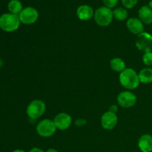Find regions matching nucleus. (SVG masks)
Segmentation results:
<instances>
[{
	"mask_svg": "<svg viewBox=\"0 0 152 152\" xmlns=\"http://www.w3.org/2000/svg\"><path fill=\"white\" fill-rule=\"evenodd\" d=\"M119 80L121 86L128 90L137 88L140 84L139 74L133 68H126L120 74Z\"/></svg>",
	"mask_w": 152,
	"mask_h": 152,
	"instance_id": "nucleus-1",
	"label": "nucleus"
},
{
	"mask_svg": "<svg viewBox=\"0 0 152 152\" xmlns=\"http://www.w3.org/2000/svg\"><path fill=\"white\" fill-rule=\"evenodd\" d=\"M21 22L18 15L10 13H4L0 16V28L6 32H13L19 28Z\"/></svg>",
	"mask_w": 152,
	"mask_h": 152,
	"instance_id": "nucleus-2",
	"label": "nucleus"
},
{
	"mask_svg": "<svg viewBox=\"0 0 152 152\" xmlns=\"http://www.w3.org/2000/svg\"><path fill=\"white\" fill-rule=\"evenodd\" d=\"M94 20L98 25L101 27H106L111 25L114 19L113 10L108 7L102 6L98 7L94 11Z\"/></svg>",
	"mask_w": 152,
	"mask_h": 152,
	"instance_id": "nucleus-3",
	"label": "nucleus"
},
{
	"mask_svg": "<svg viewBox=\"0 0 152 152\" xmlns=\"http://www.w3.org/2000/svg\"><path fill=\"white\" fill-rule=\"evenodd\" d=\"M46 105L41 99H34L31 101L26 108V113L28 117L32 120H37L45 114Z\"/></svg>",
	"mask_w": 152,
	"mask_h": 152,
	"instance_id": "nucleus-4",
	"label": "nucleus"
},
{
	"mask_svg": "<svg viewBox=\"0 0 152 152\" xmlns=\"http://www.w3.org/2000/svg\"><path fill=\"white\" fill-rule=\"evenodd\" d=\"M36 129L37 134L40 137L48 138L53 136L57 129L55 126L53 120L50 119H44L39 122Z\"/></svg>",
	"mask_w": 152,
	"mask_h": 152,
	"instance_id": "nucleus-5",
	"label": "nucleus"
},
{
	"mask_svg": "<svg viewBox=\"0 0 152 152\" xmlns=\"http://www.w3.org/2000/svg\"><path fill=\"white\" fill-rule=\"evenodd\" d=\"M39 12L35 7H26L19 14V20L24 25H33L39 19Z\"/></svg>",
	"mask_w": 152,
	"mask_h": 152,
	"instance_id": "nucleus-6",
	"label": "nucleus"
},
{
	"mask_svg": "<svg viewBox=\"0 0 152 152\" xmlns=\"http://www.w3.org/2000/svg\"><path fill=\"white\" fill-rule=\"evenodd\" d=\"M135 45L140 51L146 53L152 50V35L149 33L142 32L137 36Z\"/></svg>",
	"mask_w": 152,
	"mask_h": 152,
	"instance_id": "nucleus-7",
	"label": "nucleus"
},
{
	"mask_svg": "<svg viewBox=\"0 0 152 152\" xmlns=\"http://www.w3.org/2000/svg\"><path fill=\"white\" fill-rule=\"evenodd\" d=\"M117 102L122 108H132L136 104L137 96L130 91H122L117 96Z\"/></svg>",
	"mask_w": 152,
	"mask_h": 152,
	"instance_id": "nucleus-8",
	"label": "nucleus"
},
{
	"mask_svg": "<svg viewBox=\"0 0 152 152\" xmlns=\"http://www.w3.org/2000/svg\"><path fill=\"white\" fill-rule=\"evenodd\" d=\"M118 123V117L116 113L108 111L104 113L101 117V125L105 130H112Z\"/></svg>",
	"mask_w": 152,
	"mask_h": 152,
	"instance_id": "nucleus-9",
	"label": "nucleus"
},
{
	"mask_svg": "<svg viewBox=\"0 0 152 152\" xmlns=\"http://www.w3.org/2000/svg\"><path fill=\"white\" fill-rule=\"evenodd\" d=\"M53 122L56 129L61 131L67 130L72 123V118L71 115L65 112H61L56 114L53 119Z\"/></svg>",
	"mask_w": 152,
	"mask_h": 152,
	"instance_id": "nucleus-10",
	"label": "nucleus"
},
{
	"mask_svg": "<svg viewBox=\"0 0 152 152\" xmlns=\"http://www.w3.org/2000/svg\"><path fill=\"white\" fill-rule=\"evenodd\" d=\"M128 30L135 35H139L144 32V24L139 18L132 17L128 19L126 22Z\"/></svg>",
	"mask_w": 152,
	"mask_h": 152,
	"instance_id": "nucleus-11",
	"label": "nucleus"
},
{
	"mask_svg": "<svg viewBox=\"0 0 152 152\" xmlns=\"http://www.w3.org/2000/svg\"><path fill=\"white\" fill-rule=\"evenodd\" d=\"M94 9L88 4H82L77 10V16L82 21H88L94 17Z\"/></svg>",
	"mask_w": 152,
	"mask_h": 152,
	"instance_id": "nucleus-12",
	"label": "nucleus"
},
{
	"mask_svg": "<svg viewBox=\"0 0 152 152\" xmlns=\"http://www.w3.org/2000/svg\"><path fill=\"white\" fill-rule=\"evenodd\" d=\"M138 148L142 152H152V136L145 134L140 136L138 140Z\"/></svg>",
	"mask_w": 152,
	"mask_h": 152,
	"instance_id": "nucleus-13",
	"label": "nucleus"
},
{
	"mask_svg": "<svg viewBox=\"0 0 152 152\" xmlns=\"http://www.w3.org/2000/svg\"><path fill=\"white\" fill-rule=\"evenodd\" d=\"M139 19L145 25L152 24V10L148 5H143L138 10Z\"/></svg>",
	"mask_w": 152,
	"mask_h": 152,
	"instance_id": "nucleus-14",
	"label": "nucleus"
},
{
	"mask_svg": "<svg viewBox=\"0 0 152 152\" xmlns=\"http://www.w3.org/2000/svg\"><path fill=\"white\" fill-rule=\"evenodd\" d=\"M110 66L111 68L115 72L121 73L124 71L126 68V62L124 60L119 57L113 58L111 61H110Z\"/></svg>",
	"mask_w": 152,
	"mask_h": 152,
	"instance_id": "nucleus-15",
	"label": "nucleus"
},
{
	"mask_svg": "<svg viewBox=\"0 0 152 152\" xmlns=\"http://www.w3.org/2000/svg\"><path fill=\"white\" fill-rule=\"evenodd\" d=\"M139 78L140 83L150 84L152 83V68H145L140 71Z\"/></svg>",
	"mask_w": 152,
	"mask_h": 152,
	"instance_id": "nucleus-16",
	"label": "nucleus"
},
{
	"mask_svg": "<svg viewBox=\"0 0 152 152\" xmlns=\"http://www.w3.org/2000/svg\"><path fill=\"white\" fill-rule=\"evenodd\" d=\"M7 8L10 13L19 16L21 11L23 10V6L19 0H10L7 4Z\"/></svg>",
	"mask_w": 152,
	"mask_h": 152,
	"instance_id": "nucleus-17",
	"label": "nucleus"
},
{
	"mask_svg": "<svg viewBox=\"0 0 152 152\" xmlns=\"http://www.w3.org/2000/svg\"><path fill=\"white\" fill-rule=\"evenodd\" d=\"M113 14H114V18H115L118 21H124L126 20L129 16L126 8L124 7H117L113 10Z\"/></svg>",
	"mask_w": 152,
	"mask_h": 152,
	"instance_id": "nucleus-18",
	"label": "nucleus"
},
{
	"mask_svg": "<svg viewBox=\"0 0 152 152\" xmlns=\"http://www.w3.org/2000/svg\"><path fill=\"white\" fill-rule=\"evenodd\" d=\"M142 62L147 66L152 65V51L144 53L142 55Z\"/></svg>",
	"mask_w": 152,
	"mask_h": 152,
	"instance_id": "nucleus-19",
	"label": "nucleus"
},
{
	"mask_svg": "<svg viewBox=\"0 0 152 152\" xmlns=\"http://www.w3.org/2000/svg\"><path fill=\"white\" fill-rule=\"evenodd\" d=\"M121 1L125 8L132 9L137 5L138 0H121Z\"/></svg>",
	"mask_w": 152,
	"mask_h": 152,
	"instance_id": "nucleus-20",
	"label": "nucleus"
},
{
	"mask_svg": "<svg viewBox=\"0 0 152 152\" xmlns=\"http://www.w3.org/2000/svg\"><path fill=\"white\" fill-rule=\"evenodd\" d=\"M119 0H102L104 6L110 9L114 8L118 4Z\"/></svg>",
	"mask_w": 152,
	"mask_h": 152,
	"instance_id": "nucleus-21",
	"label": "nucleus"
},
{
	"mask_svg": "<svg viewBox=\"0 0 152 152\" xmlns=\"http://www.w3.org/2000/svg\"><path fill=\"white\" fill-rule=\"evenodd\" d=\"M29 152H45V151H43L42 149H41V148H39L34 147V148H31V149L29 151Z\"/></svg>",
	"mask_w": 152,
	"mask_h": 152,
	"instance_id": "nucleus-22",
	"label": "nucleus"
},
{
	"mask_svg": "<svg viewBox=\"0 0 152 152\" xmlns=\"http://www.w3.org/2000/svg\"><path fill=\"white\" fill-rule=\"evenodd\" d=\"M110 111H111V112H114V113H117V111H118V108H117V105H111V107H110V109H109Z\"/></svg>",
	"mask_w": 152,
	"mask_h": 152,
	"instance_id": "nucleus-23",
	"label": "nucleus"
},
{
	"mask_svg": "<svg viewBox=\"0 0 152 152\" xmlns=\"http://www.w3.org/2000/svg\"><path fill=\"white\" fill-rule=\"evenodd\" d=\"M45 152H59V151H58L56 149H55V148H48V149Z\"/></svg>",
	"mask_w": 152,
	"mask_h": 152,
	"instance_id": "nucleus-24",
	"label": "nucleus"
},
{
	"mask_svg": "<svg viewBox=\"0 0 152 152\" xmlns=\"http://www.w3.org/2000/svg\"><path fill=\"white\" fill-rule=\"evenodd\" d=\"M12 152H26L25 151H24V150H22V149H16V150H14Z\"/></svg>",
	"mask_w": 152,
	"mask_h": 152,
	"instance_id": "nucleus-25",
	"label": "nucleus"
},
{
	"mask_svg": "<svg viewBox=\"0 0 152 152\" xmlns=\"http://www.w3.org/2000/svg\"><path fill=\"white\" fill-rule=\"evenodd\" d=\"M148 6H149L150 8L152 10V0H151V1H149V3H148Z\"/></svg>",
	"mask_w": 152,
	"mask_h": 152,
	"instance_id": "nucleus-26",
	"label": "nucleus"
},
{
	"mask_svg": "<svg viewBox=\"0 0 152 152\" xmlns=\"http://www.w3.org/2000/svg\"><path fill=\"white\" fill-rule=\"evenodd\" d=\"M3 65V62L1 59H0V67H1Z\"/></svg>",
	"mask_w": 152,
	"mask_h": 152,
	"instance_id": "nucleus-27",
	"label": "nucleus"
}]
</instances>
